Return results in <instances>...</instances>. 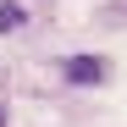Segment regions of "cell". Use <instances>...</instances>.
<instances>
[{"mask_svg":"<svg viewBox=\"0 0 127 127\" xmlns=\"http://www.w3.org/2000/svg\"><path fill=\"white\" fill-rule=\"evenodd\" d=\"M61 77L77 83V89H94V83L111 77V61H105V55H66V61H61Z\"/></svg>","mask_w":127,"mask_h":127,"instance_id":"6da1fadb","label":"cell"},{"mask_svg":"<svg viewBox=\"0 0 127 127\" xmlns=\"http://www.w3.org/2000/svg\"><path fill=\"white\" fill-rule=\"evenodd\" d=\"M0 127H6V105H0Z\"/></svg>","mask_w":127,"mask_h":127,"instance_id":"3957f363","label":"cell"},{"mask_svg":"<svg viewBox=\"0 0 127 127\" xmlns=\"http://www.w3.org/2000/svg\"><path fill=\"white\" fill-rule=\"evenodd\" d=\"M22 22H28L22 6H0V33H11V28H22Z\"/></svg>","mask_w":127,"mask_h":127,"instance_id":"7a4b0ae2","label":"cell"}]
</instances>
